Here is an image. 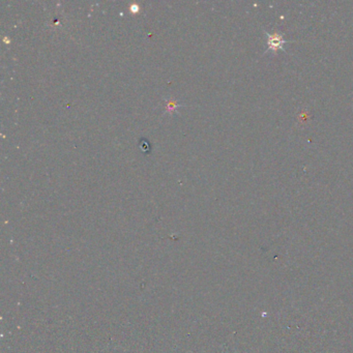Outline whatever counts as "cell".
Wrapping results in <instances>:
<instances>
[{"label":"cell","mask_w":353,"mask_h":353,"mask_svg":"<svg viewBox=\"0 0 353 353\" xmlns=\"http://www.w3.org/2000/svg\"><path fill=\"white\" fill-rule=\"evenodd\" d=\"M283 43H284V41L279 36L271 37V40L268 41V45H270L273 48H280Z\"/></svg>","instance_id":"cell-1"},{"label":"cell","mask_w":353,"mask_h":353,"mask_svg":"<svg viewBox=\"0 0 353 353\" xmlns=\"http://www.w3.org/2000/svg\"><path fill=\"white\" fill-rule=\"evenodd\" d=\"M140 147L143 151H148L151 150V146H150V144H148V142H146V140H141Z\"/></svg>","instance_id":"cell-2"}]
</instances>
